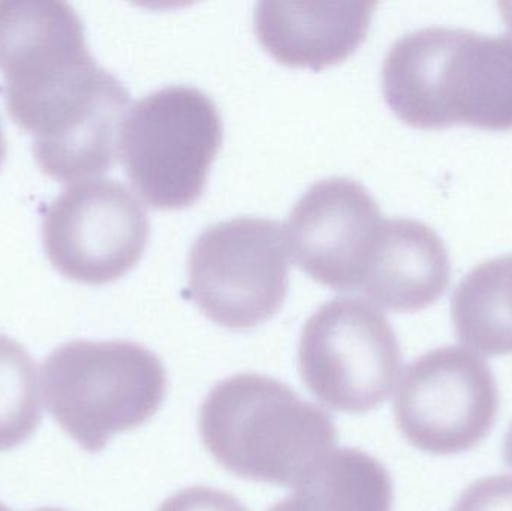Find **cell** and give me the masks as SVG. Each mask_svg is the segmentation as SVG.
I'll return each instance as SVG.
<instances>
[{"mask_svg": "<svg viewBox=\"0 0 512 511\" xmlns=\"http://www.w3.org/2000/svg\"><path fill=\"white\" fill-rule=\"evenodd\" d=\"M0 72L6 110L47 176L77 183L114 167L131 95L90 53L74 6L2 0Z\"/></svg>", "mask_w": 512, "mask_h": 511, "instance_id": "obj_1", "label": "cell"}, {"mask_svg": "<svg viewBox=\"0 0 512 511\" xmlns=\"http://www.w3.org/2000/svg\"><path fill=\"white\" fill-rule=\"evenodd\" d=\"M382 92L414 128L512 129V35L442 26L406 33L382 63Z\"/></svg>", "mask_w": 512, "mask_h": 511, "instance_id": "obj_2", "label": "cell"}, {"mask_svg": "<svg viewBox=\"0 0 512 511\" xmlns=\"http://www.w3.org/2000/svg\"><path fill=\"white\" fill-rule=\"evenodd\" d=\"M210 455L234 476L298 488L336 450L327 411L291 387L259 374H239L213 387L200 411Z\"/></svg>", "mask_w": 512, "mask_h": 511, "instance_id": "obj_3", "label": "cell"}, {"mask_svg": "<svg viewBox=\"0 0 512 511\" xmlns=\"http://www.w3.org/2000/svg\"><path fill=\"white\" fill-rule=\"evenodd\" d=\"M45 405L84 450H104L114 435L152 419L167 395L161 360L129 341L60 345L42 365Z\"/></svg>", "mask_w": 512, "mask_h": 511, "instance_id": "obj_4", "label": "cell"}, {"mask_svg": "<svg viewBox=\"0 0 512 511\" xmlns=\"http://www.w3.org/2000/svg\"><path fill=\"white\" fill-rule=\"evenodd\" d=\"M222 138L221 114L206 93L168 86L129 108L119 156L135 191L150 207L186 209L203 194Z\"/></svg>", "mask_w": 512, "mask_h": 511, "instance_id": "obj_5", "label": "cell"}, {"mask_svg": "<svg viewBox=\"0 0 512 511\" xmlns=\"http://www.w3.org/2000/svg\"><path fill=\"white\" fill-rule=\"evenodd\" d=\"M191 299L213 323L243 332L273 318L289 287L285 230L274 219L240 216L195 240L188 258Z\"/></svg>", "mask_w": 512, "mask_h": 511, "instance_id": "obj_6", "label": "cell"}, {"mask_svg": "<svg viewBox=\"0 0 512 511\" xmlns=\"http://www.w3.org/2000/svg\"><path fill=\"white\" fill-rule=\"evenodd\" d=\"M402 363L390 321L369 300L336 297L301 332L298 369L309 392L334 411L366 414L393 392Z\"/></svg>", "mask_w": 512, "mask_h": 511, "instance_id": "obj_7", "label": "cell"}, {"mask_svg": "<svg viewBox=\"0 0 512 511\" xmlns=\"http://www.w3.org/2000/svg\"><path fill=\"white\" fill-rule=\"evenodd\" d=\"M499 390L489 363L471 348L448 345L403 372L394 399L396 425L409 444L435 456L483 443L495 426Z\"/></svg>", "mask_w": 512, "mask_h": 511, "instance_id": "obj_8", "label": "cell"}, {"mask_svg": "<svg viewBox=\"0 0 512 511\" xmlns=\"http://www.w3.org/2000/svg\"><path fill=\"white\" fill-rule=\"evenodd\" d=\"M150 221L134 192L113 179L72 183L42 219L45 254L66 278L102 285L143 257Z\"/></svg>", "mask_w": 512, "mask_h": 511, "instance_id": "obj_9", "label": "cell"}, {"mask_svg": "<svg viewBox=\"0 0 512 511\" xmlns=\"http://www.w3.org/2000/svg\"><path fill=\"white\" fill-rule=\"evenodd\" d=\"M382 219L361 183L346 177L321 180L295 203L283 227L289 255L313 281L336 291H357Z\"/></svg>", "mask_w": 512, "mask_h": 511, "instance_id": "obj_10", "label": "cell"}, {"mask_svg": "<svg viewBox=\"0 0 512 511\" xmlns=\"http://www.w3.org/2000/svg\"><path fill=\"white\" fill-rule=\"evenodd\" d=\"M451 260L438 233L411 218L382 219L370 243L358 290L393 312L429 308L447 291Z\"/></svg>", "mask_w": 512, "mask_h": 511, "instance_id": "obj_11", "label": "cell"}, {"mask_svg": "<svg viewBox=\"0 0 512 511\" xmlns=\"http://www.w3.org/2000/svg\"><path fill=\"white\" fill-rule=\"evenodd\" d=\"M376 5L373 0H262L255 8V32L262 47L282 65L324 69L357 51Z\"/></svg>", "mask_w": 512, "mask_h": 511, "instance_id": "obj_12", "label": "cell"}, {"mask_svg": "<svg viewBox=\"0 0 512 511\" xmlns=\"http://www.w3.org/2000/svg\"><path fill=\"white\" fill-rule=\"evenodd\" d=\"M393 500V482L378 459L340 449L268 511H393Z\"/></svg>", "mask_w": 512, "mask_h": 511, "instance_id": "obj_13", "label": "cell"}, {"mask_svg": "<svg viewBox=\"0 0 512 511\" xmlns=\"http://www.w3.org/2000/svg\"><path fill=\"white\" fill-rule=\"evenodd\" d=\"M454 329L463 344L486 356L512 354V254L475 266L451 300Z\"/></svg>", "mask_w": 512, "mask_h": 511, "instance_id": "obj_14", "label": "cell"}, {"mask_svg": "<svg viewBox=\"0 0 512 511\" xmlns=\"http://www.w3.org/2000/svg\"><path fill=\"white\" fill-rule=\"evenodd\" d=\"M41 420L35 362L23 345L0 333V452L26 443Z\"/></svg>", "mask_w": 512, "mask_h": 511, "instance_id": "obj_15", "label": "cell"}, {"mask_svg": "<svg viewBox=\"0 0 512 511\" xmlns=\"http://www.w3.org/2000/svg\"><path fill=\"white\" fill-rule=\"evenodd\" d=\"M451 511H512V477L499 474L475 480Z\"/></svg>", "mask_w": 512, "mask_h": 511, "instance_id": "obj_16", "label": "cell"}, {"mask_svg": "<svg viewBox=\"0 0 512 511\" xmlns=\"http://www.w3.org/2000/svg\"><path fill=\"white\" fill-rule=\"evenodd\" d=\"M156 511H249L228 492L192 486L168 498Z\"/></svg>", "mask_w": 512, "mask_h": 511, "instance_id": "obj_17", "label": "cell"}, {"mask_svg": "<svg viewBox=\"0 0 512 511\" xmlns=\"http://www.w3.org/2000/svg\"><path fill=\"white\" fill-rule=\"evenodd\" d=\"M504 461L512 470V425L508 429L504 440Z\"/></svg>", "mask_w": 512, "mask_h": 511, "instance_id": "obj_18", "label": "cell"}, {"mask_svg": "<svg viewBox=\"0 0 512 511\" xmlns=\"http://www.w3.org/2000/svg\"><path fill=\"white\" fill-rule=\"evenodd\" d=\"M499 11H501L502 18L507 23L510 35H512V2H502L498 5Z\"/></svg>", "mask_w": 512, "mask_h": 511, "instance_id": "obj_19", "label": "cell"}, {"mask_svg": "<svg viewBox=\"0 0 512 511\" xmlns=\"http://www.w3.org/2000/svg\"><path fill=\"white\" fill-rule=\"evenodd\" d=\"M6 156V140L5 134H3L2 123H0V165L5 161Z\"/></svg>", "mask_w": 512, "mask_h": 511, "instance_id": "obj_20", "label": "cell"}, {"mask_svg": "<svg viewBox=\"0 0 512 511\" xmlns=\"http://www.w3.org/2000/svg\"><path fill=\"white\" fill-rule=\"evenodd\" d=\"M0 511H11V510H9L8 507L3 506V504L0 503ZM35 511H63V510H59V509H39V510H35Z\"/></svg>", "mask_w": 512, "mask_h": 511, "instance_id": "obj_21", "label": "cell"}]
</instances>
